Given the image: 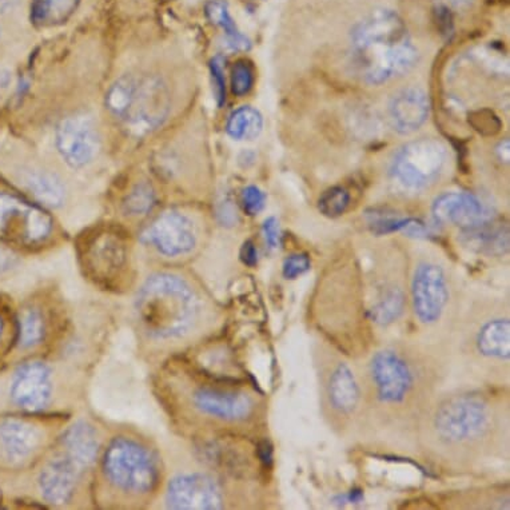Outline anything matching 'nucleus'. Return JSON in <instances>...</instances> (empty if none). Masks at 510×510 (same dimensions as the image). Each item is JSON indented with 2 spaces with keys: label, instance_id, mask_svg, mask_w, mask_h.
<instances>
[{
  "label": "nucleus",
  "instance_id": "f257e3e1",
  "mask_svg": "<svg viewBox=\"0 0 510 510\" xmlns=\"http://www.w3.org/2000/svg\"><path fill=\"white\" fill-rule=\"evenodd\" d=\"M130 295L136 347L153 366L205 344L221 322L218 303L207 289L177 268L153 271Z\"/></svg>",
  "mask_w": 510,
  "mask_h": 510
},
{
  "label": "nucleus",
  "instance_id": "f03ea898",
  "mask_svg": "<svg viewBox=\"0 0 510 510\" xmlns=\"http://www.w3.org/2000/svg\"><path fill=\"white\" fill-rule=\"evenodd\" d=\"M238 382L208 374L182 355L154 366L152 386L175 433L197 440L202 429L253 421L257 400Z\"/></svg>",
  "mask_w": 510,
  "mask_h": 510
},
{
  "label": "nucleus",
  "instance_id": "7ed1b4c3",
  "mask_svg": "<svg viewBox=\"0 0 510 510\" xmlns=\"http://www.w3.org/2000/svg\"><path fill=\"white\" fill-rule=\"evenodd\" d=\"M167 477L161 449L136 427H111L92 484V506L149 509L159 503Z\"/></svg>",
  "mask_w": 510,
  "mask_h": 510
},
{
  "label": "nucleus",
  "instance_id": "20e7f679",
  "mask_svg": "<svg viewBox=\"0 0 510 510\" xmlns=\"http://www.w3.org/2000/svg\"><path fill=\"white\" fill-rule=\"evenodd\" d=\"M111 426L98 417H73L38 463L37 492L57 509L92 506L95 466Z\"/></svg>",
  "mask_w": 510,
  "mask_h": 510
},
{
  "label": "nucleus",
  "instance_id": "39448f33",
  "mask_svg": "<svg viewBox=\"0 0 510 510\" xmlns=\"http://www.w3.org/2000/svg\"><path fill=\"white\" fill-rule=\"evenodd\" d=\"M356 65L365 82L382 84L409 73L418 60L407 26L396 13L377 10L353 31Z\"/></svg>",
  "mask_w": 510,
  "mask_h": 510
},
{
  "label": "nucleus",
  "instance_id": "423d86ee",
  "mask_svg": "<svg viewBox=\"0 0 510 510\" xmlns=\"http://www.w3.org/2000/svg\"><path fill=\"white\" fill-rule=\"evenodd\" d=\"M79 260L84 279L104 295H130L138 285L131 273L125 235L117 230H100L87 238L79 251Z\"/></svg>",
  "mask_w": 510,
  "mask_h": 510
},
{
  "label": "nucleus",
  "instance_id": "0eeeda50",
  "mask_svg": "<svg viewBox=\"0 0 510 510\" xmlns=\"http://www.w3.org/2000/svg\"><path fill=\"white\" fill-rule=\"evenodd\" d=\"M74 310L60 289H50L43 297L22 307L16 320V347L38 356L54 355L73 323Z\"/></svg>",
  "mask_w": 510,
  "mask_h": 510
},
{
  "label": "nucleus",
  "instance_id": "6e6552de",
  "mask_svg": "<svg viewBox=\"0 0 510 510\" xmlns=\"http://www.w3.org/2000/svg\"><path fill=\"white\" fill-rule=\"evenodd\" d=\"M495 424L492 405L474 393L457 394L440 402L432 417L438 444L451 449H469L489 437Z\"/></svg>",
  "mask_w": 510,
  "mask_h": 510
},
{
  "label": "nucleus",
  "instance_id": "1a4fd4ad",
  "mask_svg": "<svg viewBox=\"0 0 510 510\" xmlns=\"http://www.w3.org/2000/svg\"><path fill=\"white\" fill-rule=\"evenodd\" d=\"M106 103L110 111L134 131L146 133L166 119L169 90L158 76H123L107 92Z\"/></svg>",
  "mask_w": 510,
  "mask_h": 510
},
{
  "label": "nucleus",
  "instance_id": "9d476101",
  "mask_svg": "<svg viewBox=\"0 0 510 510\" xmlns=\"http://www.w3.org/2000/svg\"><path fill=\"white\" fill-rule=\"evenodd\" d=\"M159 503L174 510H219L226 508V490L213 473L202 469H167Z\"/></svg>",
  "mask_w": 510,
  "mask_h": 510
},
{
  "label": "nucleus",
  "instance_id": "9b49d317",
  "mask_svg": "<svg viewBox=\"0 0 510 510\" xmlns=\"http://www.w3.org/2000/svg\"><path fill=\"white\" fill-rule=\"evenodd\" d=\"M374 397L383 407L407 404L417 388V370L402 353L393 347L378 350L367 367Z\"/></svg>",
  "mask_w": 510,
  "mask_h": 510
},
{
  "label": "nucleus",
  "instance_id": "f8f14e48",
  "mask_svg": "<svg viewBox=\"0 0 510 510\" xmlns=\"http://www.w3.org/2000/svg\"><path fill=\"white\" fill-rule=\"evenodd\" d=\"M54 219L40 206L11 194H0V240L23 248H38L50 240Z\"/></svg>",
  "mask_w": 510,
  "mask_h": 510
},
{
  "label": "nucleus",
  "instance_id": "ddd939ff",
  "mask_svg": "<svg viewBox=\"0 0 510 510\" xmlns=\"http://www.w3.org/2000/svg\"><path fill=\"white\" fill-rule=\"evenodd\" d=\"M446 162V149L433 138L417 139L396 154L391 164L394 180L409 190H424L440 178Z\"/></svg>",
  "mask_w": 510,
  "mask_h": 510
},
{
  "label": "nucleus",
  "instance_id": "4468645a",
  "mask_svg": "<svg viewBox=\"0 0 510 510\" xmlns=\"http://www.w3.org/2000/svg\"><path fill=\"white\" fill-rule=\"evenodd\" d=\"M141 240L164 259H185L198 248V224L182 211H164L145 229Z\"/></svg>",
  "mask_w": 510,
  "mask_h": 510
},
{
  "label": "nucleus",
  "instance_id": "2eb2a0df",
  "mask_svg": "<svg viewBox=\"0 0 510 510\" xmlns=\"http://www.w3.org/2000/svg\"><path fill=\"white\" fill-rule=\"evenodd\" d=\"M411 307L422 325H435L445 314L451 287L445 270L437 263L422 262L411 278Z\"/></svg>",
  "mask_w": 510,
  "mask_h": 510
},
{
  "label": "nucleus",
  "instance_id": "dca6fc26",
  "mask_svg": "<svg viewBox=\"0 0 510 510\" xmlns=\"http://www.w3.org/2000/svg\"><path fill=\"white\" fill-rule=\"evenodd\" d=\"M57 146L70 166H86L100 149V136L94 122L84 115L63 120L57 131Z\"/></svg>",
  "mask_w": 510,
  "mask_h": 510
},
{
  "label": "nucleus",
  "instance_id": "f3484780",
  "mask_svg": "<svg viewBox=\"0 0 510 510\" xmlns=\"http://www.w3.org/2000/svg\"><path fill=\"white\" fill-rule=\"evenodd\" d=\"M435 222L452 224L463 232L488 222L487 207L477 197L469 193H445L435 199L432 207Z\"/></svg>",
  "mask_w": 510,
  "mask_h": 510
},
{
  "label": "nucleus",
  "instance_id": "a211bd4d",
  "mask_svg": "<svg viewBox=\"0 0 510 510\" xmlns=\"http://www.w3.org/2000/svg\"><path fill=\"white\" fill-rule=\"evenodd\" d=\"M326 399L329 407L339 417H352L361 402V388L352 367L344 361H339L330 372L325 383Z\"/></svg>",
  "mask_w": 510,
  "mask_h": 510
},
{
  "label": "nucleus",
  "instance_id": "6ab92c4d",
  "mask_svg": "<svg viewBox=\"0 0 510 510\" xmlns=\"http://www.w3.org/2000/svg\"><path fill=\"white\" fill-rule=\"evenodd\" d=\"M391 123L399 133L411 134L418 130L429 115V100L422 90L409 87L391 100Z\"/></svg>",
  "mask_w": 510,
  "mask_h": 510
},
{
  "label": "nucleus",
  "instance_id": "aec40b11",
  "mask_svg": "<svg viewBox=\"0 0 510 510\" xmlns=\"http://www.w3.org/2000/svg\"><path fill=\"white\" fill-rule=\"evenodd\" d=\"M477 353L481 357L493 361H509L510 358V321L498 317L482 323L476 334Z\"/></svg>",
  "mask_w": 510,
  "mask_h": 510
},
{
  "label": "nucleus",
  "instance_id": "412c9836",
  "mask_svg": "<svg viewBox=\"0 0 510 510\" xmlns=\"http://www.w3.org/2000/svg\"><path fill=\"white\" fill-rule=\"evenodd\" d=\"M407 309V293L397 285H381L374 289V297L369 309L367 318L381 328H388L404 315Z\"/></svg>",
  "mask_w": 510,
  "mask_h": 510
},
{
  "label": "nucleus",
  "instance_id": "4be33fe9",
  "mask_svg": "<svg viewBox=\"0 0 510 510\" xmlns=\"http://www.w3.org/2000/svg\"><path fill=\"white\" fill-rule=\"evenodd\" d=\"M26 185L38 202L46 207H60L65 201V186L50 172H31L27 175Z\"/></svg>",
  "mask_w": 510,
  "mask_h": 510
},
{
  "label": "nucleus",
  "instance_id": "5701e85b",
  "mask_svg": "<svg viewBox=\"0 0 510 510\" xmlns=\"http://www.w3.org/2000/svg\"><path fill=\"white\" fill-rule=\"evenodd\" d=\"M263 128L262 115L251 106L240 107L230 115L226 130L232 138L237 141L257 138Z\"/></svg>",
  "mask_w": 510,
  "mask_h": 510
},
{
  "label": "nucleus",
  "instance_id": "b1692460",
  "mask_svg": "<svg viewBox=\"0 0 510 510\" xmlns=\"http://www.w3.org/2000/svg\"><path fill=\"white\" fill-rule=\"evenodd\" d=\"M206 13L208 19L213 22L216 26L221 27L227 35L229 45L234 50H248L251 48V42L248 38L243 37L235 26L234 21L230 16L229 10H227L226 3L221 0H213L206 5Z\"/></svg>",
  "mask_w": 510,
  "mask_h": 510
},
{
  "label": "nucleus",
  "instance_id": "393cba45",
  "mask_svg": "<svg viewBox=\"0 0 510 510\" xmlns=\"http://www.w3.org/2000/svg\"><path fill=\"white\" fill-rule=\"evenodd\" d=\"M78 0H35L34 19L40 23H60L75 10Z\"/></svg>",
  "mask_w": 510,
  "mask_h": 510
},
{
  "label": "nucleus",
  "instance_id": "a878e982",
  "mask_svg": "<svg viewBox=\"0 0 510 510\" xmlns=\"http://www.w3.org/2000/svg\"><path fill=\"white\" fill-rule=\"evenodd\" d=\"M155 205V197L152 186L146 183L136 186L123 202V213L130 218H141L147 215Z\"/></svg>",
  "mask_w": 510,
  "mask_h": 510
},
{
  "label": "nucleus",
  "instance_id": "bb28decb",
  "mask_svg": "<svg viewBox=\"0 0 510 510\" xmlns=\"http://www.w3.org/2000/svg\"><path fill=\"white\" fill-rule=\"evenodd\" d=\"M350 204V196L344 188H330L321 196L318 208L321 213L329 218H337L347 210Z\"/></svg>",
  "mask_w": 510,
  "mask_h": 510
},
{
  "label": "nucleus",
  "instance_id": "cd10ccee",
  "mask_svg": "<svg viewBox=\"0 0 510 510\" xmlns=\"http://www.w3.org/2000/svg\"><path fill=\"white\" fill-rule=\"evenodd\" d=\"M254 74L246 60L235 63L232 71V90L237 97H243L253 86Z\"/></svg>",
  "mask_w": 510,
  "mask_h": 510
},
{
  "label": "nucleus",
  "instance_id": "c85d7f7f",
  "mask_svg": "<svg viewBox=\"0 0 510 510\" xmlns=\"http://www.w3.org/2000/svg\"><path fill=\"white\" fill-rule=\"evenodd\" d=\"M469 123L482 136H495L500 131L501 122L490 110H479L469 115Z\"/></svg>",
  "mask_w": 510,
  "mask_h": 510
},
{
  "label": "nucleus",
  "instance_id": "c756f323",
  "mask_svg": "<svg viewBox=\"0 0 510 510\" xmlns=\"http://www.w3.org/2000/svg\"><path fill=\"white\" fill-rule=\"evenodd\" d=\"M310 265L312 263H310L309 255L305 253L292 254L284 260L282 274L286 279H295L309 271Z\"/></svg>",
  "mask_w": 510,
  "mask_h": 510
},
{
  "label": "nucleus",
  "instance_id": "7c9ffc66",
  "mask_svg": "<svg viewBox=\"0 0 510 510\" xmlns=\"http://www.w3.org/2000/svg\"><path fill=\"white\" fill-rule=\"evenodd\" d=\"M266 196L257 186H249L243 190L242 204L249 215H257L265 207Z\"/></svg>",
  "mask_w": 510,
  "mask_h": 510
},
{
  "label": "nucleus",
  "instance_id": "2f4dec72",
  "mask_svg": "<svg viewBox=\"0 0 510 510\" xmlns=\"http://www.w3.org/2000/svg\"><path fill=\"white\" fill-rule=\"evenodd\" d=\"M211 75H213L216 101L219 106H222L226 100V84H224V60L219 57L211 62Z\"/></svg>",
  "mask_w": 510,
  "mask_h": 510
},
{
  "label": "nucleus",
  "instance_id": "473e14b6",
  "mask_svg": "<svg viewBox=\"0 0 510 510\" xmlns=\"http://www.w3.org/2000/svg\"><path fill=\"white\" fill-rule=\"evenodd\" d=\"M262 230L268 248H278L279 243H281V232H279V224L278 221H277V218L270 216V218L266 219L265 224H263Z\"/></svg>",
  "mask_w": 510,
  "mask_h": 510
},
{
  "label": "nucleus",
  "instance_id": "72a5a7b5",
  "mask_svg": "<svg viewBox=\"0 0 510 510\" xmlns=\"http://www.w3.org/2000/svg\"><path fill=\"white\" fill-rule=\"evenodd\" d=\"M257 457L259 460L260 465L265 469H270L274 462V451L273 445L270 441L262 440L257 445Z\"/></svg>",
  "mask_w": 510,
  "mask_h": 510
},
{
  "label": "nucleus",
  "instance_id": "f704fd0d",
  "mask_svg": "<svg viewBox=\"0 0 510 510\" xmlns=\"http://www.w3.org/2000/svg\"><path fill=\"white\" fill-rule=\"evenodd\" d=\"M241 259H242V262L245 263V265L251 266V268L257 265L258 251L251 241H248V242H245V245L242 246V251H241Z\"/></svg>",
  "mask_w": 510,
  "mask_h": 510
},
{
  "label": "nucleus",
  "instance_id": "c9c22d12",
  "mask_svg": "<svg viewBox=\"0 0 510 510\" xmlns=\"http://www.w3.org/2000/svg\"><path fill=\"white\" fill-rule=\"evenodd\" d=\"M364 500V493L361 489H353L344 496L336 497V504H359Z\"/></svg>",
  "mask_w": 510,
  "mask_h": 510
},
{
  "label": "nucleus",
  "instance_id": "e433bc0d",
  "mask_svg": "<svg viewBox=\"0 0 510 510\" xmlns=\"http://www.w3.org/2000/svg\"><path fill=\"white\" fill-rule=\"evenodd\" d=\"M474 0H440L441 7L446 10H463V8L470 7Z\"/></svg>",
  "mask_w": 510,
  "mask_h": 510
},
{
  "label": "nucleus",
  "instance_id": "4c0bfd02",
  "mask_svg": "<svg viewBox=\"0 0 510 510\" xmlns=\"http://www.w3.org/2000/svg\"><path fill=\"white\" fill-rule=\"evenodd\" d=\"M22 0H0V13H8L13 10Z\"/></svg>",
  "mask_w": 510,
  "mask_h": 510
},
{
  "label": "nucleus",
  "instance_id": "58836bf2",
  "mask_svg": "<svg viewBox=\"0 0 510 510\" xmlns=\"http://www.w3.org/2000/svg\"><path fill=\"white\" fill-rule=\"evenodd\" d=\"M5 330V321L3 318L2 312H0V342H2L3 337H4Z\"/></svg>",
  "mask_w": 510,
  "mask_h": 510
}]
</instances>
